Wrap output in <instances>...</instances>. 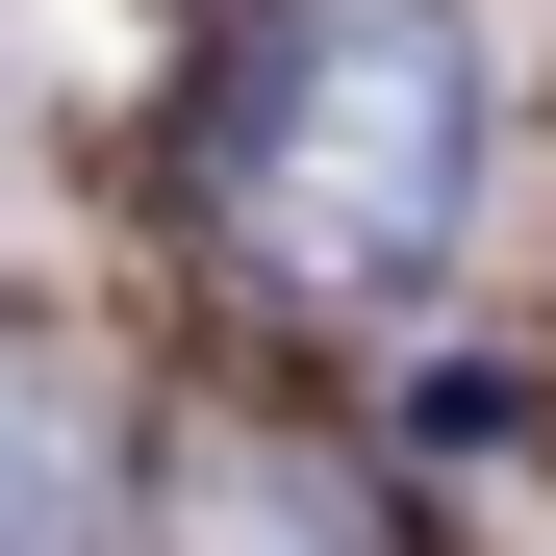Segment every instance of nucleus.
I'll return each mask as SVG.
<instances>
[{
    "instance_id": "obj_1",
    "label": "nucleus",
    "mask_w": 556,
    "mask_h": 556,
    "mask_svg": "<svg viewBox=\"0 0 556 556\" xmlns=\"http://www.w3.org/2000/svg\"><path fill=\"white\" fill-rule=\"evenodd\" d=\"M203 203L253 278H304V304H380V278L455 253L481 203V26L455 0H278L228 127H203Z\"/></svg>"
},
{
    "instance_id": "obj_3",
    "label": "nucleus",
    "mask_w": 556,
    "mask_h": 556,
    "mask_svg": "<svg viewBox=\"0 0 556 556\" xmlns=\"http://www.w3.org/2000/svg\"><path fill=\"white\" fill-rule=\"evenodd\" d=\"M0 556H102V380L0 329Z\"/></svg>"
},
{
    "instance_id": "obj_2",
    "label": "nucleus",
    "mask_w": 556,
    "mask_h": 556,
    "mask_svg": "<svg viewBox=\"0 0 556 556\" xmlns=\"http://www.w3.org/2000/svg\"><path fill=\"white\" fill-rule=\"evenodd\" d=\"M177 556H405V531L329 430H203L177 455Z\"/></svg>"
}]
</instances>
